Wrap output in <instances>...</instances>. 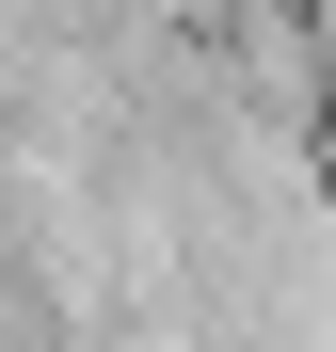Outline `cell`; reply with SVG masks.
<instances>
[{"label": "cell", "mask_w": 336, "mask_h": 352, "mask_svg": "<svg viewBox=\"0 0 336 352\" xmlns=\"http://www.w3.org/2000/svg\"><path fill=\"white\" fill-rule=\"evenodd\" d=\"M304 80H320V160H336V0H304Z\"/></svg>", "instance_id": "cell-1"}]
</instances>
